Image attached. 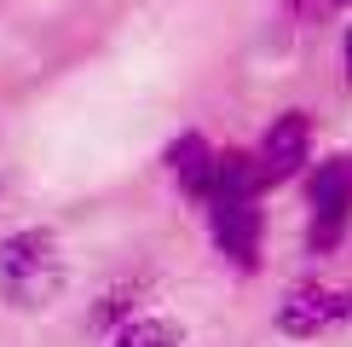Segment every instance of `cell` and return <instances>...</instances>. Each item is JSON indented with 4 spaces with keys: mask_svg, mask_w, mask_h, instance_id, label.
Instances as JSON below:
<instances>
[{
    "mask_svg": "<svg viewBox=\"0 0 352 347\" xmlns=\"http://www.w3.org/2000/svg\"><path fill=\"white\" fill-rule=\"evenodd\" d=\"M69 266L64 249L47 226H23L12 238H0V301L12 307H47V301L64 289Z\"/></svg>",
    "mask_w": 352,
    "mask_h": 347,
    "instance_id": "6da1fadb",
    "label": "cell"
},
{
    "mask_svg": "<svg viewBox=\"0 0 352 347\" xmlns=\"http://www.w3.org/2000/svg\"><path fill=\"white\" fill-rule=\"evenodd\" d=\"M272 324L283 341H324V336L352 324V289L329 284V278H300V284L283 289Z\"/></svg>",
    "mask_w": 352,
    "mask_h": 347,
    "instance_id": "7a4b0ae2",
    "label": "cell"
},
{
    "mask_svg": "<svg viewBox=\"0 0 352 347\" xmlns=\"http://www.w3.org/2000/svg\"><path fill=\"white\" fill-rule=\"evenodd\" d=\"M312 151H318V127H312V116H306V110L272 116V127H266L260 145H254V162H260L266 191H272V185H289V180H306Z\"/></svg>",
    "mask_w": 352,
    "mask_h": 347,
    "instance_id": "3957f363",
    "label": "cell"
},
{
    "mask_svg": "<svg viewBox=\"0 0 352 347\" xmlns=\"http://www.w3.org/2000/svg\"><path fill=\"white\" fill-rule=\"evenodd\" d=\"M208 231H214V249L237 272H260V255H266V209H260V197H214Z\"/></svg>",
    "mask_w": 352,
    "mask_h": 347,
    "instance_id": "277c9868",
    "label": "cell"
},
{
    "mask_svg": "<svg viewBox=\"0 0 352 347\" xmlns=\"http://www.w3.org/2000/svg\"><path fill=\"white\" fill-rule=\"evenodd\" d=\"M168 174H173V185H179V191L190 197V202H202V209H208V197H214V168H219V151L202 134H179L168 145Z\"/></svg>",
    "mask_w": 352,
    "mask_h": 347,
    "instance_id": "5b68a950",
    "label": "cell"
},
{
    "mask_svg": "<svg viewBox=\"0 0 352 347\" xmlns=\"http://www.w3.org/2000/svg\"><path fill=\"white\" fill-rule=\"evenodd\" d=\"M306 209L312 214H346L352 220V151H335L306 168Z\"/></svg>",
    "mask_w": 352,
    "mask_h": 347,
    "instance_id": "8992f818",
    "label": "cell"
},
{
    "mask_svg": "<svg viewBox=\"0 0 352 347\" xmlns=\"http://www.w3.org/2000/svg\"><path fill=\"white\" fill-rule=\"evenodd\" d=\"M179 324L162 313H139V318H127L122 330H110V347H179Z\"/></svg>",
    "mask_w": 352,
    "mask_h": 347,
    "instance_id": "52a82bcc",
    "label": "cell"
},
{
    "mask_svg": "<svg viewBox=\"0 0 352 347\" xmlns=\"http://www.w3.org/2000/svg\"><path fill=\"white\" fill-rule=\"evenodd\" d=\"M346 214H312L306 220V255L312 260H329V255H341V243H346Z\"/></svg>",
    "mask_w": 352,
    "mask_h": 347,
    "instance_id": "ba28073f",
    "label": "cell"
},
{
    "mask_svg": "<svg viewBox=\"0 0 352 347\" xmlns=\"http://www.w3.org/2000/svg\"><path fill=\"white\" fill-rule=\"evenodd\" d=\"M341 70H346V87H352V29H346V41H341Z\"/></svg>",
    "mask_w": 352,
    "mask_h": 347,
    "instance_id": "9c48e42d",
    "label": "cell"
},
{
    "mask_svg": "<svg viewBox=\"0 0 352 347\" xmlns=\"http://www.w3.org/2000/svg\"><path fill=\"white\" fill-rule=\"evenodd\" d=\"M335 6H352V0H335Z\"/></svg>",
    "mask_w": 352,
    "mask_h": 347,
    "instance_id": "30bf717a",
    "label": "cell"
}]
</instances>
